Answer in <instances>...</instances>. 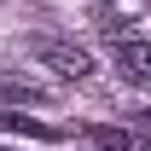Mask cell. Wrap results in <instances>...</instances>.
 I'll use <instances>...</instances> for the list:
<instances>
[{"label":"cell","instance_id":"1","mask_svg":"<svg viewBox=\"0 0 151 151\" xmlns=\"http://www.w3.org/2000/svg\"><path fill=\"white\" fill-rule=\"evenodd\" d=\"M35 58H41L52 76H70V81L93 76V52H87V47H76V41H35Z\"/></svg>","mask_w":151,"mask_h":151},{"label":"cell","instance_id":"2","mask_svg":"<svg viewBox=\"0 0 151 151\" xmlns=\"http://www.w3.org/2000/svg\"><path fill=\"white\" fill-rule=\"evenodd\" d=\"M116 70L122 81H151V41H116Z\"/></svg>","mask_w":151,"mask_h":151},{"label":"cell","instance_id":"3","mask_svg":"<svg viewBox=\"0 0 151 151\" xmlns=\"http://www.w3.org/2000/svg\"><path fill=\"white\" fill-rule=\"evenodd\" d=\"M0 134H35V139H64V128L58 122H29V116H0Z\"/></svg>","mask_w":151,"mask_h":151},{"label":"cell","instance_id":"4","mask_svg":"<svg viewBox=\"0 0 151 151\" xmlns=\"http://www.w3.org/2000/svg\"><path fill=\"white\" fill-rule=\"evenodd\" d=\"M87 134H93V139H99L105 151H128V145H134V134H122V128H99V122H93Z\"/></svg>","mask_w":151,"mask_h":151}]
</instances>
